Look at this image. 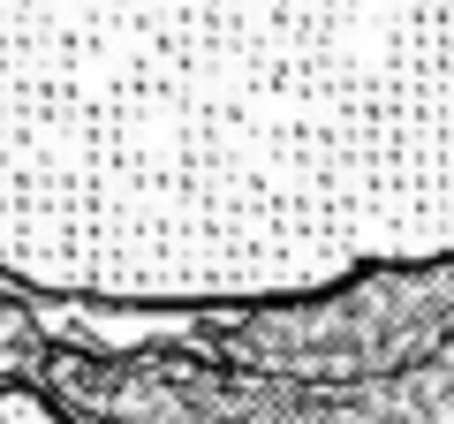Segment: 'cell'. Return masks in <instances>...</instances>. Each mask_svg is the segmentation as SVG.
I'll use <instances>...</instances> for the list:
<instances>
[{
	"mask_svg": "<svg viewBox=\"0 0 454 424\" xmlns=\"http://www.w3.org/2000/svg\"><path fill=\"white\" fill-rule=\"evenodd\" d=\"M454 258V8H8L0 273L280 303Z\"/></svg>",
	"mask_w": 454,
	"mask_h": 424,
	"instance_id": "6da1fadb",
	"label": "cell"
},
{
	"mask_svg": "<svg viewBox=\"0 0 454 424\" xmlns=\"http://www.w3.org/2000/svg\"><path fill=\"white\" fill-rule=\"evenodd\" d=\"M0 424H61V417H53L38 394H8V402H0Z\"/></svg>",
	"mask_w": 454,
	"mask_h": 424,
	"instance_id": "7a4b0ae2",
	"label": "cell"
}]
</instances>
